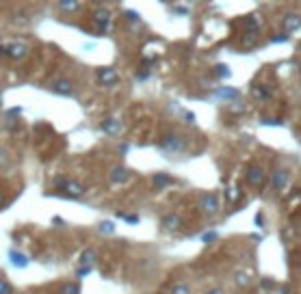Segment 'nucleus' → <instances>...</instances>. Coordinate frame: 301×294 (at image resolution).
<instances>
[{"mask_svg":"<svg viewBox=\"0 0 301 294\" xmlns=\"http://www.w3.org/2000/svg\"><path fill=\"white\" fill-rule=\"evenodd\" d=\"M152 182H154V186L156 188H163V186H167V184H171V178L163 176V173H156V176L152 178Z\"/></svg>","mask_w":301,"mask_h":294,"instance_id":"a211bd4d","label":"nucleus"},{"mask_svg":"<svg viewBox=\"0 0 301 294\" xmlns=\"http://www.w3.org/2000/svg\"><path fill=\"white\" fill-rule=\"evenodd\" d=\"M96 22L100 24V31H106L108 29V22H111V13L106 11V9H100V11L96 13Z\"/></svg>","mask_w":301,"mask_h":294,"instance_id":"ddd939ff","label":"nucleus"},{"mask_svg":"<svg viewBox=\"0 0 301 294\" xmlns=\"http://www.w3.org/2000/svg\"><path fill=\"white\" fill-rule=\"evenodd\" d=\"M184 227V218H182L180 214H176V212H171V214H167L165 218H163V229L165 232H180V229Z\"/></svg>","mask_w":301,"mask_h":294,"instance_id":"423d86ee","label":"nucleus"},{"mask_svg":"<svg viewBox=\"0 0 301 294\" xmlns=\"http://www.w3.org/2000/svg\"><path fill=\"white\" fill-rule=\"evenodd\" d=\"M59 9H63V11H76V9H80L78 3H59Z\"/></svg>","mask_w":301,"mask_h":294,"instance_id":"5701e85b","label":"nucleus"},{"mask_svg":"<svg viewBox=\"0 0 301 294\" xmlns=\"http://www.w3.org/2000/svg\"><path fill=\"white\" fill-rule=\"evenodd\" d=\"M52 91L54 93H59V95H72L74 93V85H72L70 80H57L52 85Z\"/></svg>","mask_w":301,"mask_h":294,"instance_id":"9d476101","label":"nucleus"},{"mask_svg":"<svg viewBox=\"0 0 301 294\" xmlns=\"http://www.w3.org/2000/svg\"><path fill=\"white\" fill-rule=\"evenodd\" d=\"M199 212L204 216H215L219 212V197L215 192H204L202 197H199Z\"/></svg>","mask_w":301,"mask_h":294,"instance_id":"7ed1b4c3","label":"nucleus"},{"mask_svg":"<svg viewBox=\"0 0 301 294\" xmlns=\"http://www.w3.org/2000/svg\"><path fill=\"white\" fill-rule=\"evenodd\" d=\"M251 93H253V97H256V100H260V102H267V100L273 97V89L267 87V85H256Z\"/></svg>","mask_w":301,"mask_h":294,"instance_id":"9b49d317","label":"nucleus"},{"mask_svg":"<svg viewBox=\"0 0 301 294\" xmlns=\"http://www.w3.org/2000/svg\"><path fill=\"white\" fill-rule=\"evenodd\" d=\"M299 29V17L297 15H288L286 20H284V35H290V33H295Z\"/></svg>","mask_w":301,"mask_h":294,"instance_id":"dca6fc26","label":"nucleus"},{"mask_svg":"<svg viewBox=\"0 0 301 294\" xmlns=\"http://www.w3.org/2000/svg\"><path fill=\"white\" fill-rule=\"evenodd\" d=\"M11 262H13L15 266H20V268L29 264V262H26V257H24L22 253H17V251H11Z\"/></svg>","mask_w":301,"mask_h":294,"instance_id":"aec40b11","label":"nucleus"},{"mask_svg":"<svg viewBox=\"0 0 301 294\" xmlns=\"http://www.w3.org/2000/svg\"><path fill=\"white\" fill-rule=\"evenodd\" d=\"M94 262H96V249H85L83 253H80V264L83 266H89V268H94Z\"/></svg>","mask_w":301,"mask_h":294,"instance_id":"4468645a","label":"nucleus"},{"mask_svg":"<svg viewBox=\"0 0 301 294\" xmlns=\"http://www.w3.org/2000/svg\"><path fill=\"white\" fill-rule=\"evenodd\" d=\"M247 182L251 184V186H262L264 184V169L260 167V164H251V167L247 169Z\"/></svg>","mask_w":301,"mask_h":294,"instance_id":"1a4fd4ad","label":"nucleus"},{"mask_svg":"<svg viewBox=\"0 0 301 294\" xmlns=\"http://www.w3.org/2000/svg\"><path fill=\"white\" fill-rule=\"evenodd\" d=\"M120 74H117L115 67H102V69H98V82L102 87H115V85H120Z\"/></svg>","mask_w":301,"mask_h":294,"instance_id":"20e7f679","label":"nucleus"},{"mask_svg":"<svg viewBox=\"0 0 301 294\" xmlns=\"http://www.w3.org/2000/svg\"><path fill=\"white\" fill-rule=\"evenodd\" d=\"M184 147H187V139H182L180 134H167L160 141V150L165 154H180L184 152Z\"/></svg>","mask_w":301,"mask_h":294,"instance_id":"f03ea898","label":"nucleus"},{"mask_svg":"<svg viewBox=\"0 0 301 294\" xmlns=\"http://www.w3.org/2000/svg\"><path fill=\"white\" fill-rule=\"evenodd\" d=\"M260 15H249L247 20H245V26H247V31H249V35H256L258 33V29H260Z\"/></svg>","mask_w":301,"mask_h":294,"instance_id":"2eb2a0df","label":"nucleus"},{"mask_svg":"<svg viewBox=\"0 0 301 294\" xmlns=\"http://www.w3.org/2000/svg\"><path fill=\"white\" fill-rule=\"evenodd\" d=\"M100 130L111 134V136H117V134L124 132V126H122V121L117 117H108V119H104V121L100 124Z\"/></svg>","mask_w":301,"mask_h":294,"instance_id":"0eeeda50","label":"nucleus"},{"mask_svg":"<svg viewBox=\"0 0 301 294\" xmlns=\"http://www.w3.org/2000/svg\"><path fill=\"white\" fill-rule=\"evenodd\" d=\"M3 204H5V192L0 190V206H3Z\"/></svg>","mask_w":301,"mask_h":294,"instance_id":"cd10ccee","label":"nucleus"},{"mask_svg":"<svg viewBox=\"0 0 301 294\" xmlns=\"http://www.w3.org/2000/svg\"><path fill=\"white\" fill-rule=\"evenodd\" d=\"M126 15H128V20H130V22H139V13H134V11H126Z\"/></svg>","mask_w":301,"mask_h":294,"instance_id":"b1692460","label":"nucleus"},{"mask_svg":"<svg viewBox=\"0 0 301 294\" xmlns=\"http://www.w3.org/2000/svg\"><path fill=\"white\" fill-rule=\"evenodd\" d=\"M0 294H13V286L5 277H0Z\"/></svg>","mask_w":301,"mask_h":294,"instance_id":"412c9836","label":"nucleus"},{"mask_svg":"<svg viewBox=\"0 0 301 294\" xmlns=\"http://www.w3.org/2000/svg\"><path fill=\"white\" fill-rule=\"evenodd\" d=\"M273 188H277V190H284L288 184H290V171L288 169H275L273 171Z\"/></svg>","mask_w":301,"mask_h":294,"instance_id":"6e6552de","label":"nucleus"},{"mask_svg":"<svg viewBox=\"0 0 301 294\" xmlns=\"http://www.w3.org/2000/svg\"><path fill=\"white\" fill-rule=\"evenodd\" d=\"M29 52H31V50H29V45L22 43V41H13V43L5 45V57L13 59V61H22V59H26V54H29Z\"/></svg>","mask_w":301,"mask_h":294,"instance_id":"39448f33","label":"nucleus"},{"mask_svg":"<svg viewBox=\"0 0 301 294\" xmlns=\"http://www.w3.org/2000/svg\"><path fill=\"white\" fill-rule=\"evenodd\" d=\"M111 180H113L115 184L128 182V180H130V171H128V169H124V167H115L113 173H111Z\"/></svg>","mask_w":301,"mask_h":294,"instance_id":"f8f14e48","label":"nucleus"},{"mask_svg":"<svg viewBox=\"0 0 301 294\" xmlns=\"http://www.w3.org/2000/svg\"><path fill=\"white\" fill-rule=\"evenodd\" d=\"M169 294H191V288L187 286V283H173Z\"/></svg>","mask_w":301,"mask_h":294,"instance_id":"6ab92c4d","label":"nucleus"},{"mask_svg":"<svg viewBox=\"0 0 301 294\" xmlns=\"http://www.w3.org/2000/svg\"><path fill=\"white\" fill-rule=\"evenodd\" d=\"M206 294H223V290H219V288H213V290H208Z\"/></svg>","mask_w":301,"mask_h":294,"instance_id":"bb28decb","label":"nucleus"},{"mask_svg":"<svg viewBox=\"0 0 301 294\" xmlns=\"http://www.w3.org/2000/svg\"><path fill=\"white\" fill-rule=\"evenodd\" d=\"M9 158H7V152L5 150H0V164H7Z\"/></svg>","mask_w":301,"mask_h":294,"instance_id":"393cba45","label":"nucleus"},{"mask_svg":"<svg viewBox=\"0 0 301 294\" xmlns=\"http://www.w3.org/2000/svg\"><path fill=\"white\" fill-rule=\"evenodd\" d=\"M234 281H236V286H241V288H247L249 283H251V277L247 273H236L234 275Z\"/></svg>","mask_w":301,"mask_h":294,"instance_id":"f3484780","label":"nucleus"},{"mask_svg":"<svg viewBox=\"0 0 301 294\" xmlns=\"http://www.w3.org/2000/svg\"><path fill=\"white\" fill-rule=\"evenodd\" d=\"M215 238H217V234H206V236H204V240H206V242H211V240H215Z\"/></svg>","mask_w":301,"mask_h":294,"instance_id":"a878e982","label":"nucleus"},{"mask_svg":"<svg viewBox=\"0 0 301 294\" xmlns=\"http://www.w3.org/2000/svg\"><path fill=\"white\" fill-rule=\"evenodd\" d=\"M54 188L61 190L65 197H80V195H85V186H83V184H78L74 180H67V178H57V180H54Z\"/></svg>","mask_w":301,"mask_h":294,"instance_id":"f257e3e1","label":"nucleus"},{"mask_svg":"<svg viewBox=\"0 0 301 294\" xmlns=\"http://www.w3.org/2000/svg\"><path fill=\"white\" fill-rule=\"evenodd\" d=\"M61 294H80V288L76 283H65V286L61 288Z\"/></svg>","mask_w":301,"mask_h":294,"instance_id":"4be33fe9","label":"nucleus"}]
</instances>
